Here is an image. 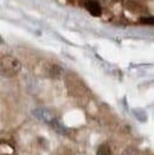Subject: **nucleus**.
Returning <instances> with one entry per match:
<instances>
[{
  "mask_svg": "<svg viewBox=\"0 0 154 155\" xmlns=\"http://www.w3.org/2000/svg\"><path fill=\"white\" fill-rule=\"evenodd\" d=\"M21 71V64L18 59L11 56H2L1 58V74L5 77H14Z\"/></svg>",
  "mask_w": 154,
  "mask_h": 155,
  "instance_id": "1",
  "label": "nucleus"
},
{
  "mask_svg": "<svg viewBox=\"0 0 154 155\" xmlns=\"http://www.w3.org/2000/svg\"><path fill=\"white\" fill-rule=\"evenodd\" d=\"M35 116L39 118L41 120H43V122H48V123H52L53 120H55V116L50 114L48 110H44V109H38L36 110L35 112Z\"/></svg>",
  "mask_w": 154,
  "mask_h": 155,
  "instance_id": "2",
  "label": "nucleus"
},
{
  "mask_svg": "<svg viewBox=\"0 0 154 155\" xmlns=\"http://www.w3.org/2000/svg\"><path fill=\"white\" fill-rule=\"evenodd\" d=\"M86 8H87V11H88L93 16H99V15L101 14V12H102L100 4L96 2V1H93V0L87 1V4H86Z\"/></svg>",
  "mask_w": 154,
  "mask_h": 155,
  "instance_id": "3",
  "label": "nucleus"
},
{
  "mask_svg": "<svg viewBox=\"0 0 154 155\" xmlns=\"http://www.w3.org/2000/svg\"><path fill=\"white\" fill-rule=\"evenodd\" d=\"M96 155H111V150H110V147L107 145V143H103L101 145L99 149H97Z\"/></svg>",
  "mask_w": 154,
  "mask_h": 155,
  "instance_id": "4",
  "label": "nucleus"
},
{
  "mask_svg": "<svg viewBox=\"0 0 154 155\" xmlns=\"http://www.w3.org/2000/svg\"><path fill=\"white\" fill-rule=\"evenodd\" d=\"M141 22H142L144 25H151V26H154V16L142 18V19H141Z\"/></svg>",
  "mask_w": 154,
  "mask_h": 155,
  "instance_id": "5",
  "label": "nucleus"
}]
</instances>
